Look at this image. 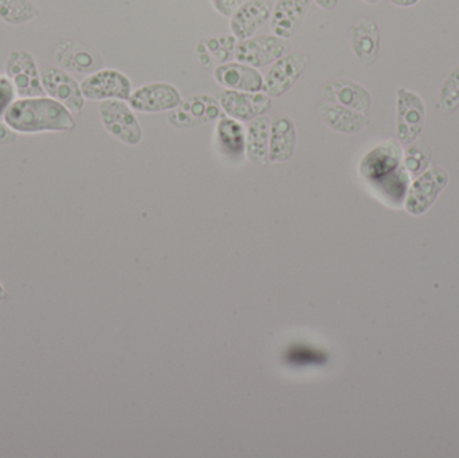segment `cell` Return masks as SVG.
Returning <instances> with one entry per match:
<instances>
[{
    "mask_svg": "<svg viewBox=\"0 0 459 458\" xmlns=\"http://www.w3.org/2000/svg\"><path fill=\"white\" fill-rule=\"evenodd\" d=\"M214 77L221 86L231 91L255 93L264 88V77L261 73L255 67L240 62H229L215 67Z\"/></svg>",
    "mask_w": 459,
    "mask_h": 458,
    "instance_id": "e0dca14e",
    "label": "cell"
},
{
    "mask_svg": "<svg viewBox=\"0 0 459 458\" xmlns=\"http://www.w3.org/2000/svg\"><path fill=\"white\" fill-rule=\"evenodd\" d=\"M39 13V7L32 0H0V21L11 26L30 23Z\"/></svg>",
    "mask_w": 459,
    "mask_h": 458,
    "instance_id": "d4e9b609",
    "label": "cell"
},
{
    "mask_svg": "<svg viewBox=\"0 0 459 458\" xmlns=\"http://www.w3.org/2000/svg\"><path fill=\"white\" fill-rule=\"evenodd\" d=\"M5 298H7V292H5V288L3 287L2 282H0V303L4 301Z\"/></svg>",
    "mask_w": 459,
    "mask_h": 458,
    "instance_id": "d6a6232c",
    "label": "cell"
},
{
    "mask_svg": "<svg viewBox=\"0 0 459 458\" xmlns=\"http://www.w3.org/2000/svg\"><path fill=\"white\" fill-rule=\"evenodd\" d=\"M56 58L62 66L77 73H94L102 67L101 56L96 50L73 40L58 43Z\"/></svg>",
    "mask_w": 459,
    "mask_h": 458,
    "instance_id": "ac0fdd59",
    "label": "cell"
},
{
    "mask_svg": "<svg viewBox=\"0 0 459 458\" xmlns=\"http://www.w3.org/2000/svg\"><path fill=\"white\" fill-rule=\"evenodd\" d=\"M220 101L209 94H195L180 101L169 110V121L174 128L188 129L217 120L221 116Z\"/></svg>",
    "mask_w": 459,
    "mask_h": 458,
    "instance_id": "9c48e42d",
    "label": "cell"
},
{
    "mask_svg": "<svg viewBox=\"0 0 459 458\" xmlns=\"http://www.w3.org/2000/svg\"><path fill=\"white\" fill-rule=\"evenodd\" d=\"M270 125L272 123L267 115L254 118L248 125L245 150L248 160L253 163L264 164L269 158Z\"/></svg>",
    "mask_w": 459,
    "mask_h": 458,
    "instance_id": "603a6c76",
    "label": "cell"
},
{
    "mask_svg": "<svg viewBox=\"0 0 459 458\" xmlns=\"http://www.w3.org/2000/svg\"><path fill=\"white\" fill-rule=\"evenodd\" d=\"M439 102L447 112H455L459 108V65L449 73L439 89Z\"/></svg>",
    "mask_w": 459,
    "mask_h": 458,
    "instance_id": "4316f807",
    "label": "cell"
},
{
    "mask_svg": "<svg viewBox=\"0 0 459 458\" xmlns=\"http://www.w3.org/2000/svg\"><path fill=\"white\" fill-rule=\"evenodd\" d=\"M312 0H277L270 15L273 34L290 39L304 23Z\"/></svg>",
    "mask_w": 459,
    "mask_h": 458,
    "instance_id": "5bb4252c",
    "label": "cell"
},
{
    "mask_svg": "<svg viewBox=\"0 0 459 458\" xmlns=\"http://www.w3.org/2000/svg\"><path fill=\"white\" fill-rule=\"evenodd\" d=\"M237 38L234 35H212L204 38L196 45V56L204 67H218L235 58Z\"/></svg>",
    "mask_w": 459,
    "mask_h": 458,
    "instance_id": "ffe728a7",
    "label": "cell"
},
{
    "mask_svg": "<svg viewBox=\"0 0 459 458\" xmlns=\"http://www.w3.org/2000/svg\"><path fill=\"white\" fill-rule=\"evenodd\" d=\"M290 43L288 39H282L274 34L256 35L238 43L235 59L251 67H264L274 64L288 53Z\"/></svg>",
    "mask_w": 459,
    "mask_h": 458,
    "instance_id": "5b68a950",
    "label": "cell"
},
{
    "mask_svg": "<svg viewBox=\"0 0 459 458\" xmlns=\"http://www.w3.org/2000/svg\"><path fill=\"white\" fill-rule=\"evenodd\" d=\"M272 15V8L264 0H247L230 16V29L237 39L254 37L259 27Z\"/></svg>",
    "mask_w": 459,
    "mask_h": 458,
    "instance_id": "2e32d148",
    "label": "cell"
},
{
    "mask_svg": "<svg viewBox=\"0 0 459 458\" xmlns=\"http://www.w3.org/2000/svg\"><path fill=\"white\" fill-rule=\"evenodd\" d=\"M4 121L16 134L70 132L75 128L72 112L48 97L16 99L4 115Z\"/></svg>",
    "mask_w": 459,
    "mask_h": 458,
    "instance_id": "6da1fadb",
    "label": "cell"
},
{
    "mask_svg": "<svg viewBox=\"0 0 459 458\" xmlns=\"http://www.w3.org/2000/svg\"><path fill=\"white\" fill-rule=\"evenodd\" d=\"M431 160V150L422 139H417L409 144L404 155V166L410 174L417 175L425 171Z\"/></svg>",
    "mask_w": 459,
    "mask_h": 458,
    "instance_id": "484cf974",
    "label": "cell"
},
{
    "mask_svg": "<svg viewBox=\"0 0 459 458\" xmlns=\"http://www.w3.org/2000/svg\"><path fill=\"white\" fill-rule=\"evenodd\" d=\"M363 2L368 3V4H377L380 0H363Z\"/></svg>",
    "mask_w": 459,
    "mask_h": 458,
    "instance_id": "836d02e7",
    "label": "cell"
},
{
    "mask_svg": "<svg viewBox=\"0 0 459 458\" xmlns=\"http://www.w3.org/2000/svg\"><path fill=\"white\" fill-rule=\"evenodd\" d=\"M128 101L137 112L159 113L177 108L182 97L171 83L153 82L134 91Z\"/></svg>",
    "mask_w": 459,
    "mask_h": 458,
    "instance_id": "7c38bea8",
    "label": "cell"
},
{
    "mask_svg": "<svg viewBox=\"0 0 459 458\" xmlns=\"http://www.w3.org/2000/svg\"><path fill=\"white\" fill-rule=\"evenodd\" d=\"M5 77L13 83L19 99L43 97L46 94L34 56L27 50L11 51L5 62Z\"/></svg>",
    "mask_w": 459,
    "mask_h": 458,
    "instance_id": "3957f363",
    "label": "cell"
},
{
    "mask_svg": "<svg viewBox=\"0 0 459 458\" xmlns=\"http://www.w3.org/2000/svg\"><path fill=\"white\" fill-rule=\"evenodd\" d=\"M318 110L324 123L340 134H358L368 124L367 115L333 102H321Z\"/></svg>",
    "mask_w": 459,
    "mask_h": 458,
    "instance_id": "7402d4cb",
    "label": "cell"
},
{
    "mask_svg": "<svg viewBox=\"0 0 459 458\" xmlns=\"http://www.w3.org/2000/svg\"><path fill=\"white\" fill-rule=\"evenodd\" d=\"M16 137H18V134L5 121L4 123L0 121V147L15 142Z\"/></svg>",
    "mask_w": 459,
    "mask_h": 458,
    "instance_id": "f546056e",
    "label": "cell"
},
{
    "mask_svg": "<svg viewBox=\"0 0 459 458\" xmlns=\"http://www.w3.org/2000/svg\"><path fill=\"white\" fill-rule=\"evenodd\" d=\"M351 48L353 54L364 64L377 61L380 48L379 27L369 19H360L351 30Z\"/></svg>",
    "mask_w": 459,
    "mask_h": 458,
    "instance_id": "44dd1931",
    "label": "cell"
},
{
    "mask_svg": "<svg viewBox=\"0 0 459 458\" xmlns=\"http://www.w3.org/2000/svg\"><path fill=\"white\" fill-rule=\"evenodd\" d=\"M420 2V0H390L391 4L402 8L412 7V5L418 4Z\"/></svg>",
    "mask_w": 459,
    "mask_h": 458,
    "instance_id": "1f68e13d",
    "label": "cell"
},
{
    "mask_svg": "<svg viewBox=\"0 0 459 458\" xmlns=\"http://www.w3.org/2000/svg\"><path fill=\"white\" fill-rule=\"evenodd\" d=\"M102 125L124 144L137 145L143 139V129L131 105L123 99H105L100 104Z\"/></svg>",
    "mask_w": 459,
    "mask_h": 458,
    "instance_id": "7a4b0ae2",
    "label": "cell"
},
{
    "mask_svg": "<svg viewBox=\"0 0 459 458\" xmlns=\"http://www.w3.org/2000/svg\"><path fill=\"white\" fill-rule=\"evenodd\" d=\"M210 2H212V7L217 13L228 16V18L242 4V0H210Z\"/></svg>",
    "mask_w": 459,
    "mask_h": 458,
    "instance_id": "f1b7e54d",
    "label": "cell"
},
{
    "mask_svg": "<svg viewBox=\"0 0 459 458\" xmlns=\"http://www.w3.org/2000/svg\"><path fill=\"white\" fill-rule=\"evenodd\" d=\"M309 58L302 51H290L274 62L264 77V91L270 97H281L293 88L305 72Z\"/></svg>",
    "mask_w": 459,
    "mask_h": 458,
    "instance_id": "8992f818",
    "label": "cell"
},
{
    "mask_svg": "<svg viewBox=\"0 0 459 458\" xmlns=\"http://www.w3.org/2000/svg\"><path fill=\"white\" fill-rule=\"evenodd\" d=\"M402 156H403V151L395 140L380 143L361 160V175L371 182H379L399 169Z\"/></svg>",
    "mask_w": 459,
    "mask_h": 458,
    "instance_id": "4fadbf2b",
    "label": "cell"
},
{
    "mask_svg": "<svg viewBox=\"0 0 459 458\" xmlns=\"http://www.w3.org/2000/svg\"><path fill=\"white\" fill-rule=\"evenodd\" d=\"M317 3L318 7L323 8L325 11H332L336 8L339 0H315Z\"/></svg>",
    "mask_w": 459,
    "mask_h": 458,
    "instance_id": "4dcf8cb0",
    "label": "cell"
},
{
    "mask_svg": "<svg viewBox=\"0 0 459 458\" xmlns=\"http://www.w3.org/2000/svg\"><path fill=\"white\" fill-rule=\"evenodd\" d=\"M449 183V174L442 167L434 166L412 183L407 193L406 210L412 215H422L433 206Z\"/></svg>",
    "mask_w": 459,
    "mask_h": 458,
    "instance_id": "ba28073f",
    "label": "cell"
},
{
    "mask_svg": "<svg viewBox=\"0 0 459 458\" xmlns=\"http://www.w3.org/2000/svg\"><path fill=\"white\" fill-rule=\"evenodd\" d=\"M40 77L46 94L61 102L70 112L81 113L85 105V97L81 91V85H78L77 81L69 73L61 67L46 65L40 70Z\"/></svg>",
    "mask_w": 459,
    "mask_h": 458,
    "instance_id": "30bf717a",
    "label": "cell"
},
{
    "mask_svg": "<svg viewBox=\"0 0 459 458\" xmlns=\"http://www.w3.org/2000/svg\"><path fill=\"white\" fill-rule=\"evenodd\" d=\"M217 139L221 151L229 158H242L246 147L245 128L239 121L222 117L218 121Z\"/></svg>",
    "mask_w": 459,
    "mask_h": 458,
    "instance_id": "cb8c5ba5",
    "label": "cell"
},
{
    "mask_svg": "<svg viewBox=\"0 0 459 458\" xmlns=\"http://www.w3.org/2000/svg\"><path fill=\"white\" fill-rule=\"evenodd\" d=\"M15 89L7 77H0V117L5 115L15 99Z\"/></svg>",
    "mask_w": 459,
    "mask_h": 458,
    "instance_id": "83f0119b",
    "label": "cell"
},
{
    "mask_svg": "<svg viewBox=\"0 0 459 458\" xmlns=\"http://www.w3.org/2000/svg\"><path fill=\"white\" fill-rule=\"evenodd\" d=\"M324 101L342 105L367 115L371 109L372 97L366 86L351 80H334L326 83L323 91Z\"/></svg>",
    "mask_w": 459,
    "mask_h": 458,
    "instance_id": "9a60e30c",
    "label": "cell"
},
{
    "mask_svg": "<svg viewBox=\"0 0 459 458\" xmlns=\"http://www.w3.org/2000/svg\"><path fill=\"white\" fill-rule=\"evenodd\" d=\"M297 129L289 116L278 115L270 125L269 159L272 161H286L296 150Z\"/></svg>",
    "mask_w": 459,
    "mask_h": 458,
    "instance_id": "d6986e66",
    "label": "cell"
},
{
    "mask_svg": "<svg viewBox=\"0 0 459 458\" xmlns=\"http://www.w3.org/2000/svg\"><path fill=\"white\" fill-rule=\"evenodd\" d=\"M221 108L229 117L238 121H251L259 116L266 115L272 107V99L266 93H251L226 89L218 94Z\"/></svg>",
    "mask_w": 459,
    "mask_h": 458,
    "instance_id": "8fae6325",
    "label": "cell"
},
{
    "mask_svg": "<svg viewBox=\"0 0 459 458\" xmlns=\"http://www.w3.org/2000/svg\"><path fill=\"white\" fill-rule=\"evenodd\" d=\"M83 97L91 101L105 99H129L132 82L126 74L115 69H100L81 82Z\"/></svg>",
    "mask_w": 459,
    "mask_h": 458,
    "instance_id": "52a82bcc",
    "label": "cell"
},
{
    "mask_svg": "<svg viewBox=\"0 0 459 458\" xmlns=\"http://www.w3.org/2000/svg\"><path fill=\"white\" fill-rule=\"evenodd\" d=\"M426 123V105L422 97L410 89L396 93V132L399 142L411 144L420 139Z\"/></svg>",
    "mask_w": 459,
    "mask_h": 458,
    "instance_id": "277c9868",
    "label": "cell"
}]
</instances>
